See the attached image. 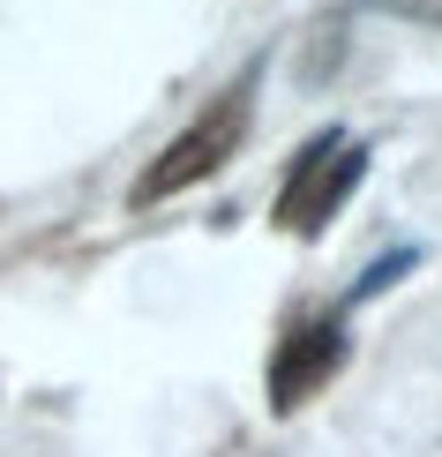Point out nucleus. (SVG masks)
<instances>
[{"instance_id": "f257e3e1", "label": "nucleus", "mask_w": 442, "mask_h": 457, "mask_svg": "<svg viewBox=\"0 0 442 457\" xmlns=\"http://www.w3.org/2000/svg\"><path fill=\"white\" fill-rule=\"evenodd\" d=\"M247 112H255V75H240L225 98H210L196 120L180 128L165 150H158V165L136 180V203H165V195H180V187H196V180H210L225 158L240 150V136H247Z\"/></svg>"}, {"instance_id": "f03ea898", "label": "nucleus", "mask_w": 442, "mask_h": 457, "mask_svg": "<svg viewBox=\"0 0 442 457\" xmlns=\"http://www.w3.org/2000/svg\"><path fill=\"white\" fill-rule=\"evenodd\" d=\"M360 173H368V143L322 128V136L293 158V180H285V195H278V225H285V233H300V240L322 233V225L345 211V195L360 187Z\"/></svg>"}, {"instance_id": "20e7f679", "label": "nucleus", "mask_w": 442, "mask_h": 457, "mask_svg": "<svg viewBox=\"0 0 442 457\" xmlns=\"http://www.w3.org/2000/svg\"><path fill=\"white\" fill-rule=\"evenodd\" d=\"M413 262H420V247H397V255H382V262H375V270H368V278H360V285H353V300H375V293H382V285H397V278H405V270H413Z\"/></svg>"}, {"instance_id": "39448f33", "label": "nucleus", "mask_w": 442, "mask_h": 457, "mask_svg": "<svg viewBox=\"0 0 442 457\" xmlns=\"http://www.w3.org/2000/svg\"><path fill=\"white\" fill-rule=\"evenodd\" d=\"M375 8H390V15H420V23H442V0H375Z\"/></svg>"}, {"instance_id": "7ed1b4c3", "label": "nucleus", "mask_w": 442, "mask_h": 457, "mask_svg": "<svg viewBox=\"0 0 442 457\" xmlns=\"http://www.w3.org/2000/svg\"><path fill=\"white\" fill-rule=\"evenodd\" d=\"M345 315H300L293 330L278 337V360H271V405L278 412H293V405H307L330 375L345 368Z\"/></svg>"}]
</instances>
